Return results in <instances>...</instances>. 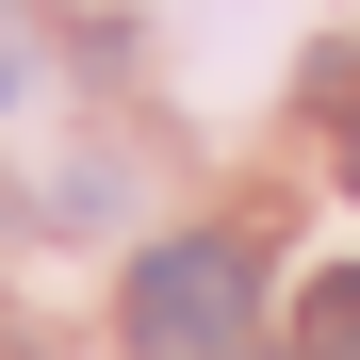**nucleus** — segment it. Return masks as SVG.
Listing matches in <instances>:
<instances>
[{
    "label": "nucleus",
    "instance_id": "f257e3e1",
    "mask_svg": "<svg viewBox=\"0 0 360 360\" xmlns=\"http://www.w3.org/2000/svg\"><path fill=\"white\" fill-rule=\"evenodd\" d=\"M246 311H262V262L229 246V229H180V246L131 262V344H148V360H229Z\"/></svg>",
    "mask_w": 360,
    "mask_h": 360
},
{
    "label": "nucleus",
    "instance_id": "f03ea898",
    "mask_svg": "<svg viewBox=\"0 0 360 360\" xmlns=\"http://www.w3.org/2000/svg\"><path fill=\"white\" fill-rule=\"evenodd\" d=\"M295 360H360V262L295 295Z\"/></svg>",
    "mask_w": 360,
    "mask_h": 360
},
{
    "label": "nucleus",
    "instance_id": "7ed1b4c3",
    "mask_svg": "<svg viewBox=\"0 0 360 360\" xmlns=\"http://www.w3.org/2000/svg\"><path fill=\"white\" fill-rule=\"evenodd\" d=\"M0 98H17V49H0Z\"/></svg>",
    "mask_w": 360,
    "mask_h": 360
},
{
    "label": "nucleus",
    "instance_id": "20e7f679",
    "mask_svg": "<svg viewBox=\"0 0 360 360\" xmlns=\"http://www.w3.org/2000/svg\"><path fill=\"white\" fill-rule=\"evenodd\" d=\"M344 180H360V148H344Z\"/></svg>",
    "mask_w": 360,
    "mask_h": 360
}]
</instances>
